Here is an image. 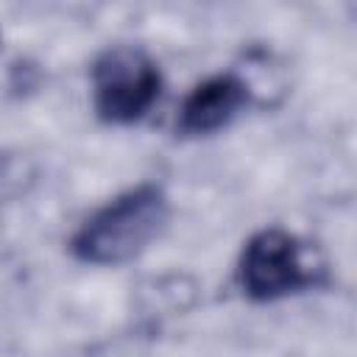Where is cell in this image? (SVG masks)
<instances>
[{
  "label": "cell",
  "mask_w": 357,
  "mask_h": 357,
  "mask_svg": "<svg viewBox=\"0 0 357 357\" xmlns=\"http://www.w3.org/2000/svg\"><path fill=\"white\" fill-rule=\"evenodd\" d=\"M170 204L162 187L139 184L120 192L84 220L70 251L86 265H120L139 257L165 229Z\"/></svg>",
  "instance_id": "cell-1"
},
{
  "label": "cell",
  "mask_w": 357,
  "mask_h": 357,
  "mask_svg": "<svg viewBox=\"0 0 357 357\" xmlns=\"http://www.w3.org/2000/svg\"><path fill=\"white\" fill-rule=\"evenodd\" d=\"M318 271L301 240L284 229L257 231L237 262L240 290L251 301H276L318 282Z\"/></svg>",
  "instance_id": "cell-2"
},
{
  "label": "cell",
  "mask_w": 357,
  "mask_h": 357,
  "mask_svg": "<svg viewBox=\"0 0 357 357\" xmlns=\"http://www.w3.org/2000/svg\"><path fill=\"white\" fill-rule=\"evenodd\" d=\"M162 92V75L139 47L117 45L92 67V103L100 120L128 126L145 117Z\"/></svg>",
  "instance_id": "cell-3"
},
{
  "label": "cell",
  "mask_w": 357,
  "mask_h": 357,
  "mask_svg": "<svg viewBox=\"0 0 357 357\" xmlns=\"http://www.w3.org/2000/svg\"><path fill=\"white\" fill-rule=\"evenodd\" d=\"M248 103V84L234 75H212L201 81L181 103L176 128L184 137H206L226 128Z\"/></svg>",
  "instance_id": "cell-4"
}]
</instances>
